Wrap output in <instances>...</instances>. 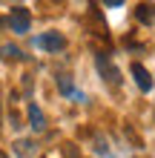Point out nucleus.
<instances>
[{"label": "nucleus", "mask_w": 155, "mask_h": 158, "mask_svg": "<svg viewBox=\"0 0 155 158\" xmlns=\"http://www.w3.org/2000/svg\"><path fill=\"white\" fill-rule=\"evenodd\" d=\"M9 29L17 32V35H26L29 32V26H32V15H29V9H23V6H14L12 12H9Z\"/></svg>", "instance_id": "1"}, {"label": "nucleus", "mask_w": 155, "mask_h": 158, "mask_svg": "<svg viewBox=\"0 0 155 158\" xmlns=\"http://www.w3.org/2000/svg\"><path fill=\"white\" fill-rule=\"evenodd\" d=\"M95 63H98V72H101V78H104L106 83H112V86H121V72H118V66L106 58V55H98Z\"/></svg>", "instance_id": "2"}, {"label": "nucleus", "mask_w": 155, "mask_h": 158, "mask_svg": "<svg viewBox=\"0 0 155 158\" xmlns=\"http://www.w3.org/2000/svg\"><path fill=\"white\" fill-rule=\"evenodd\" d=\"M35 46H38V49H46V52H60L63 46H66V40H63L60 32H46V35H40V38H35Z\"/></svg>", "instance_id": "3"}, {"label": "nucleus", "mask_w": 155, "mask_h": 158, "mask_svg": "<svg viewBox=\"0 0 155 158\" xmlns=\"http://www.w3.org/2000/svg\"><path fill=\"white\" fill-rule=\"evenodd\" d=\"M132 78H135V83L141 86V92H149L152 89V78H149V72L141 66V63H132Z\"/></svg>", "instance_id": "4"}, {"label": "nucleus", "mask_w": 155, "mask_h": 158, "mask_svg": "<svg viewBox=\"0 0 155 158\" xmlns=\"http://www.w3.org/2000/svg\"><path fill=\"white\" fill-rule=\"evenodd\" d=\"M135 17H138V23H144V26H152V23H155V6H149V3H141L138 9H135Z\"/></svg>", "instance_id": "5"}, {"label": "nucleus", "mask_w": 155, "mask_h": 158, "mask_svg": "<svg viewBox=\"0 0 155 158\" xmlns=\"http://www.w3.org/2000/svg\"><path fill=\"white\" fill-rule=\"evenodd\" d=\"M29 127L35 129V132H43V129H46V118H43V112L35 104L29 106Z\"/></svg>", "instance_id": "6"}, {"label": "nucleus", "mask_w": 155, "mask_h": 158, "mask_svg": "<svg viewBox=\"0 0 155 158\" xmlns=\"http://www.w3.org/2000/svg\"><path fill=\"white\" fill-rule=\"evenodd\" d=\"M14 152L20 155V158H32V155H35V141H29V138L14 141Z\"/></svg>", "instance_id": "7"}, {"label": "nucleus", "mask_w": 155, "mask_h": 158, "mask_svg": "<svg viewBox=\"0 0 155 158\" xmlns=\"http://www.w3.org/2000/svg\"><path fill=\"white\" fill-rule=\"evenodd\" d=\"M0 58H3V60H20L23 52L17 49L14 43H3V46H0Z\"/></svg>", "instance_id": "8"}, {"label": "nucleus", "mask_w": 155, "mask_h": 158, "mask_svg": "<svg viewBox=\"0 0 155 158\" xmlns=\"http://www.w3.org/2000/svg\"><path fill=\"white\" fill-rule=\"evenodd\" d=\"M58 89L63 92V95H72V98H75V86H72V78L69 75H60L58 78Z\"/></svg>", "instance_id": "9"}, {"label": "nucleus", "mask_w": 155, "mask_h": 158, "mask_svg": "<svg viewBox=\"0 0 155 158\" xmlns=\"http://www.w3.org/2000/svg\"><path fill=\"white\" fill-rule=\"evenodd\" d=\"M106 6H124V0H104Z\"/></svg>", "instance_id": "10"}, {"label": "nucleus", "mask_w": 155, "mask_h": 158, "mask_svg": "<svg viewBox=\"0 0 155 158\" xmlns=\"http://www.w3.org/2000/svg\"><path fill=\"white\" fill-rule=\"evenodd\" d=\"M0 158H9V155H6V152H0Z\"/></svg>", "instance_id": "11"}]
</instances>
